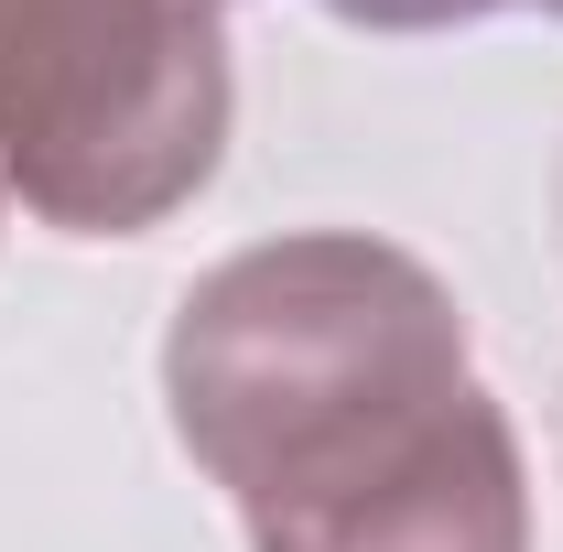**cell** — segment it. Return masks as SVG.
<instances>
[{
    "mask_svg": "<svg viewBox=\"0 0 563 552\" xmlns=\"http://www.w3.org/2000/svg\"><path fill=\"white\" fill-rule=\"evenodd\" d=\"M325 11L357 22V33H444V22H477L498 0H325Z\"/></svg>",
    "mask_w": 563,
    "mask_h": 552,
    "instance_id": "obj_4",
    "label": "cell"
},
{
    "mask_svg": "<svg viewBox=\"0 0 563 552\" xmlns=\"http://www.w3.org/2000/svg\"><path fill=\"white\" fill-rule=\"evenodd\" d=\"M250 552H531V466L488 390L336 498L250 520Z\"/></svg>",
    "mask_w": 563,
    "mask_h": 552,
    "instance_id": "obj_3",
    "label": "cell"
},
{
    "mask_svg": "<svg viewBox=\"0 0 563 552\" xmlns=\"http://www.w3.org/2000/svg\"><path fill=\"white\" fill-rule=\"evenodd\" d=\"M0 207H11V196H0Z\"/></svg>",
    "mask_w": 563,
    "mask_h": 552,
    "instance_id": "obj_6",
    "label": "cell"
},
{
    "mask_svg": "<svg viewBox=\"0 0 563 552\" xmlns=\"http://www.w3.org/2000/svg\"><path fill=\"white\" fill-rule=\"evenodd\" d=\"M217 0H0V196L66 239H141L228 152Z\"/></svg>",
    "mask_w": 563,
    "mask_h": 552,
    "instance_id": "obj_2",
    "label": "cell"
},
{
    "mask_svg": "<svg viewBox=\"0 0 563 552\" xmlns=\"http://www.w3.org/2000/svg\"><path fill=\"white\" fill-rule=\"evenodd\" d=\"M542 11H563V0H542Z\"/></svg>",
    "mask_w": 563,
    "mask_h": 552,
    "instance_id": "obj_5",
    "label": "cell"
},
{
    "mask_svg": "<svg viewBox=\"0 0 563 552\" xmlns=\"http://www.w3.org/2000/svg\"><path fill=\"white\" fill-rule=\"evenodd\" d=\"M466 390V303L368 228H292L217 261L163 336L174 444L239 498V520L357 487Z\"/></svg>",
    "mask_w": 563,
    "mask_h": 552,
    "instance_id": "obj_1",
    "label": "cell"
}]
</instances>
